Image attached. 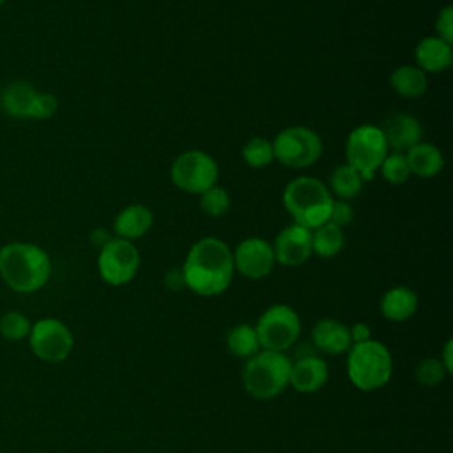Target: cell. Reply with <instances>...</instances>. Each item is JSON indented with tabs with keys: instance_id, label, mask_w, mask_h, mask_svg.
<instances>
[{
	"instance_id": "8fae6325",
	"label": "cell",
	"mask_w": 453,
	"mask_h": 453,
	"mask_svg": "<svg viewBox=\"0 0 453 453\" xmlns=\"http://www.w3.org/2000/svg\"><path fill=\"white\" fill-rule=\"evenodd\" d=\"M27 342L32 354L46 363L65 361L74 347V336L67 324L53 317L35 320Z\"/></svg>"
},
{
	"instance_id": "7a4b0ae2",
	"label": "cell",
	"mask_w": 453,
	"mask_h": 453,
	"mask_svg": "<svg viewBox=\"0 0 453 453\" xmlns=\"http://www.w3.org/2000/svg\"><path fill=\"white\" fill-rule=\"evenodd\" d=\"M51 276L48 253L32 242H9L0 248V278L18 294L41 290Z\"/></svg>"
},
{
	"instance_id": "7402d4cb",
	"label": "cell",
	"mask_w": 453,
	"mask_h": 453,
	"mask_svg": "<svg viewBox=\"0 0 453 453\" xmlns=\"http://www.w3.org/2000/svg\"><path fill=\"white\" fill-rule=\"evenodd\" d=\"M389 83L398 96L405 99H414L426 92L428 78H426V73H423L416 64L414 65L403 64L391 73Z\"/></svg>"
},
{
	"instance_id": "d590c367",
	"label": "cell",
	"mask_w": 453,
	"mask_h": 453,
	"mask_svg": "<svg viewBox=\"0 0 453 453\" xmlns=\"http://www.w3.org/2000/svg\"><path fill=\"white\" fill-rule=\"evenodd\" d=\"M165 281H166V287L172 288V290H177V288L184 287V280H182L180 269H172V271H168Z\"/></svg>"
},
{
	"instance_id": "6da1fadb",
	"label": "cell",
	"mask_w": 453,
	"mask_h": 453,
	"mask_svg": "<svg viewBox=\"0 0 453 453\" xmlns=\"http://www.w3.org/2000/svg\"><path fill=\"white\" fill-rule=\"evenodd\" d=\"M184 287L202 297L223 294L234 278L230 246L218 237H202L188 251L180 267Z\"/></svg>"
},
{
	"instance_id": "f1b7e54d",
	"label": "cell",
	"mask_w": 453,
	"mask_h": 453,
	"mask_svg": "<svg viewBox=\"0 0 453 453\" xmlns=\"http://www.w3.org/2000/svg\"><path fill=\"white\" fill-rule=\"evenodd\" d=\"M449 373L446 372L444 365L441 363L439 357H425L421 359L418 365H416V370H414V377L418 380L419 386H425V388H434V386H439Z\"/></svg>"
},
{
	"instance_id": "30bf717a",
	"label": "cell",
	"mask_w": 453,
	"mask_h": 453,
	"mask_svg": "<svg viewBox=\"0 0 453 453\" xmlns=\"http://www.w3.org/2000/svg\"><path fill=\"white\" fill-rule=\"evenodd\" d=\"M140 251L134 242L111 237L97 255V271L104 283L111 287H122L129 283L140 269Z\"/></svg>"
},
{
	"instance_id": "cb8c5ba5",
	"label": "cell",
	"mask_w": 453,
	"mask_h": 453,
	"mask_svg": "<svg viewBox=\"0 0 453 453\" xmlns=\"http://www.w3.org/2000/svg\"><path fill=\"white\" fill-rule=\"evenodd\" d=\"M343 244H345L343 228L329 221L311 230V251L320 258H331L338 255Z\"/></svg>"
},
{
	"instance_id": "5b68a950",
	"label": "cell",
	"mask_w": 453,
	"mask_h": 453,
	"mask_svg": "<svg viewBox=\"0 0 453 453\" xmlns=\"http://www.w3.org/2000/svg\"><path fill=\"white\" fill-rule=\"evenodd\" d=\"M290 357L285 352L260 350L246 359L241 380L244 391L255 400H273L288 388Z\"/></svg>"
},
{
	"instance_id": "ffe728a7",
	"label": "cell",
	"mask_w": 453,
	"mask_h": 453,
	"mask_svg": "<svg viewBox=\"0 0 453 453\" xmlns=\"http://www.w3.org/2000/svg\"><path fill=\"white\" fill-rule=\"evenodd\" d=\"M405 159L412 175L432 179L444 168V156L439 147L428 142H419L405 152Z\"/></svg>"
},
{
	"instance_id": "ba28073f",
	"label": "cell",
	"mask_w": 453,
	"mask_h": 453,
	"mask_svg": "<svg viewBox=\"0 0 453 453\" xmlns=\"http://www.w3.org/2000/svg\"><path fill=\"white\" fill-rule=\"evenodd\" d=\"M273 142L274 159L288 168H308L322 156L320 136L306 126H290L280 131Z\"/></svg>"
},
{
	"instance_id": "d4e9b609",
	"label": "cell",
	"mask_w": 453,
	"mask_h": 453,
	"mask_svg": "<svg viewBox=\"0 0 453 453\" xmlns=\"http://www.w3.org/2000/svg\"><path fill=\"white\" fill-rule=\"evenodd\" d=\"M363 177L347 163L336 166L329 175V191L340 200H350L363 189Z\"/></svg>"
},
{
	"instance_id": "7c38bea8",
	"label": "cell",
	"mask_w": 453,
	"mask_h": 453,
	"mask_svg": "<svg viewBox=\"0 0 453 453\" xmlns=\"http://www.w3.org/2000/svg\"><path fill=\"white\" fill-rule=\"evenodd\" d=\"M234 269L248 280L269 276L276 265L273 244L262 237L242 239L232 251Z\"/></svg>"
},
{
	"instance_id": "8992f818",
	"label": "cell",
	"mask_w": 453,
	"mask_h": 453,
	"mask_svg": "<svg viewBox=\"0 0 453 453\" xmlns=\"http://www.w3.org/2000/svg\"><path fill=\"white\" fill-rule=\"evenodd\" d=\"M389 149L384 140V134L379 126L361 124L354 127L345 142V157L347 165H350L363 180H372Z\"/></svg>"
},
{
	"instance_id": "3957f363",
	"label": "cell",
	"mask_w": 453,
	"mask_h": 453,
	"mask_svg": "<svg viewBox=\"0 0 453 453\" xmlns=\"http://www.w3.org/2000/svg\"><path fill=\"white\" fill-rule=\"evenodd\" d=\"M283 205L296 225L308 230L329 221V212L333 205V195L327 186L310 175L292 179L283 189Z\"/></svg>"
},
{
	"instance_id": "277c9868",
	"label": "cell",
	"mask_w": 453,
	"mask_h": 453,
	"mask_svg": "<svg viewBox=\"0 0 453 453\" xmlns=\"http://www.w3.org/2000/svg\"><path fill=\"white\" fill-rule=\"evenodd\" d=\"M347 377L359 391H377L384 388L393 375V356L379 340L354 343L347 350Z\"/></svg>"
},
{
	"instance_id": "e575fe53",
	"label": "cell",
	"mask_w": 453,
	"mask_h": 453,
	"mask_svg": "<svg viewBox=\"0 0 453 453\" xmlns=\"http://www.w3.org/2000/svg\"><path fill=\"white\" fill-rule=\"evenodd\" d=\"M439 359H441V363L444 365L446 372L451 375V373H453V338H448V340H446Z\"/></svg>"
},
{
	"instance_id": "4316f807",
	"label": "cell",
	"mask_w": 453,
	"mask_h": 453,
	"mask_svg": "<svg viewBox=\"0 0 453 453\" xmlns=\"http://www.w3.org/2000/svg\"><path fill=\"white\" fill-rule=\"evenodd\" d=\"M32 329V322L27 315L16 310H9L0 315V336L7 342H21L27 340Z\"/></svg>"
},
{
	"instance_id": "2e32d148",
	"label": "cell",
	"mask_w": 453,
	"mask_h": 453,
	"mask_svg": "<svg viewBox=\"0 0 453 453\" xmlns=\"http://www.w3.org/2000/svg\"><path fill=\"white\" fill-rule=\"evenodd\" d=\"M311 342L317 347V350L327 356L347 354V350L352 345L349 326L331 317H324L315 322L311 329Z\"/></svg>"
},
{
	"instance_id": "44dd1931",
	"label": "cell",
	"mask_w": 453,
	"mask_h": 453,
	"mask_svg": "<svg viewBox=\"0 0 453 453\" xmlns=\"http://www.w3.org/2000/svg\"><path fill=\"white\" fill-rule=\"evenodd\" d=\"M37 94L28 81H11L0 92V108L14 119H30Z\"/></svg>"
},
{
	"instance_id": "4fadbf2b",
	"label": "cell",
	"mask_w": 453,
	"mask_h": 453,
	"mask_svg": "<svg viewBox=\"0 0 453 453\" xmlns=\"http://www.w3.org/2000/svg\"><path fill=\"white\" fill-rule=\"evenodd\" d=\"M276 264L297 267L311 257V230L301 225H288L278 232L273 242Z\"/></svg>"
},
{
	"instance_id": "52a82bcc",
	"label": "cell",
	"mask_w": 453,
	"mask_h": 453,
	"mask_svg": "<svg viewBox=\"0 0 453 453\" xmlns=\"http://www.w3.org/2000/svg\"><path fill=\"white\" fill-rule=\"evenodd\" d=\"M255 331L262 350L285 352L301 334V317L288 304H273L262 311Z\"/></svg>"
},
{
	"instance_id": "74e56055",
	"label": "cell",
	"mask_w": 453,
	"mask_h": 453,
	"mask_svg": "<svg viewBox=\"0 0 453 453\" xmlns=\"http://www.w3.org/2000/svg\"><path fill=\"white\" fill-rule=\"evenodd\" d=\"M4 2H5V0H0V5H2V4H4Z\"/></svg>"
},
{
	"instance_id": "d6986e66",
	"label": "cell",
	"mask_w": 453,
	"mask_h": 453,
	"mask_svg": "<svg viewBox=\"0 0 453 453\" xmlns=\"http://www.w3.org/2000/svg\"><path fill=\"white\" fill-rule=\"evenodd\" d=\"M418 294L405 285L388 288L379 303L380 315L389 322H405L418 310Z\"/></svg>"
},
{
	"instance_id": "d6a6232c",
	"label": "cell",
	"mask_w": 453,
	"mask_h": 453,
	"mask_svg": "<svg viewBox=\"0 0 453 453\" xmlns=\"http://www.w3.org/2000/svg\"><path fill=\"white\" fill-rule=\"evenodd\" d=\"M354 218V209L352 205L349 203V200H333V205H331V212H329V223L343 228L347 226Z\"/></svg>"
},
{
	"instance_id": "4dcf8cb0",
	"label": "cell",
	"mask_w": 453,
	"mask_h": 453,
	"mask_svg": "<svg viewBox=\"0 0 453 453\" xmlns=\"http://www.w3.org/2000/svg\"><path fill=\"white\" fill-rule=\"evenodd\" d=\"M58 108V101L53 94H44V92H39L35 101H34V106H32V113H30V119H35V120H44V119H50L55 115Z\"/></svg>"
},
{
	"instance_id": "836d02e7",
	"label": "cell",
	"mask_w": 453,
	"mask_h": 453,
	"mask_svg": "<svg viewBox=\"0 0 453 453\" xmlns=\"http://www.w3.org/2000/svg\"><path fill=\"white\" fill-rule=\"evenodd\" d=\"M349 334H350L352 345L354 343H363V342L372 338V329L365 322H356V324L349 326Z\"/></svg>"
},
{
	"instance_id": "484cf974",
	"label": "cell",
	"mask_w": 453,
	"mask_h": 453,
	"mask_svg": "<svg viewBox=\"0 0 453 453\" xmlns=\"http://www.w3.org/2000/svg\"><path fill=\"white\" fill-rule=\"evenodd\" d=\"M241 156L248 166L265 168L274 161L273 142L267 140L265 136H253L241 149Z\"/></svg>"
},
{
	"instance_id": "1f68e13d",
	"label": "cell",
	"mask_w": 453,
	"mask_h": 453,
	"mask_svg": "<svg viewBox=\"0 0 453 453\" xmlns=\"http://www.w3.org/2000/svg\"><path fill=\"white\" fill-rule=\"evenodd\" d=\"M435 35L453 44V7L444 5L435 18Z\"/></svg>"
},
{
	"instance_id": "9a60e30c",
	"label": "cell",
	"mask_w": 453,
	"mask_h": 453,
	"mask_svg": "<svg viewBox=\"0 0 453 453\" xmlns=\"http://www.w3.org/2000/svg\"><path fill=\"white\" fill-rule=\"evenodd\" d=\"M329 379V366L324 357L308 354L292 361L288 386L297 393H315L326 386Z\"/></svg>"
},
{
	"instance_id": "603a6c76",
	"label": "cell",
	"mask_w": 453,
	"mask_h": 453,
	"mask_svg": "<svg viewBox=\"0 0 453 453\" xmlns=\"http://www.w3.org/2000/svg\"><path fill=\"white\" fill-rule=\"evenodd\" d=\"M225 343L228 352L237 359H250L262 350L255 326L246 322L232 326L225 336Z\"/></svg>"
},
{
	"instance_id": "9c48e42d",
	"label": "cell",
	"mask_w": 453,
	"mask_h": 453,
	"mask_svg": "<svg viewBox=\"0 0 453 453\" xmlns=\"http://www.w3.org/2000/svg\"><path fill=\"white\" fill-rule=\"evenodd\" d=\"M218 175L219 168L214 157L198 149L184 150L173 159L170 166L172 182L189 195H200L212 188L218 180Z\"/></svg>"
},
{
	"instance_id": "ac0fdd59",
	"label": "cell",
	"mask_w": 453,
	"mask_h": 453,
	"mask_svg": "<svg viewBox=\"0 0 453 453\" xmlns=\"http://www.w3.org/2000/svg\"><path fill=\"white\" fill-rule=\"evenodd\" d=\"M154 223L152 211L143 203H131L124 207L113 219V232L115 237L126 241H136L143 237Z\"/></svg>"
},
{
	"instance_id": "8d00e7d4",
	"label": "cell",
	"mask_w": 453,
	"mask_h": 453,
	"mask_svg": "<svg viewBox=\"0 0 453 453\" xmlns=\"http://www.w3.org/2000/svg\"><path fill=\"white\" fill-rule=\"evenodd\" d=\"M110 239H111V235H110L104 228H96V230L92 232V242H94L96 246H99V250H101Z\"/></svg>"
},
{
	"instance_id": "e0dca14e",
	"label": "cell",
	"mask_w": 453,
	"mask_h": 453,
	"mask_svg": "<svg viewBox=\"0 0 453 453\" xmlns=\"http://www.w3.org/2000/svg\"><path fill=\"white\" fill-rule=\"evenodd\" d=\"M416 65L423 73H442L453 64L451 44L437 35L423 37L414 48Z\"/></svg>"
},
{
	"instance_id": "5bb4252c",
	"label": "cell",
	"mask_w": 453,
	"mask_h": 453,
	"mask_svg": "<svg viewBox=\"0 0 453 453\" xmlns=\"http://www.w3.org/2000/svg\"><path fill=\"white\" fill-rule=\"evenodd\" d=\"M384 140L388 143L389 152H402L405 154L411 147L421 142L423 127L419 120L405 111H395L386 117L384 124L380 126Z\"/></svg>"
},
{
	"instance_id": "83f0119b",
	"label": "cell",
	"mask_w": 453,
	"mask_h": 453,
	"mask_svg": "<svg viewBox=\"0 0 453 453\" xmlns=\"http://www.w3.org/2000/svg\"><path fill=\"white\" fill-rule=\"evenodd\" d=\"M379 172H380L382 179L388 180L389 184H403L411 177V170H409L405 154H402V152H388Z\"/></svg>"
},
{
	"instance_id": "f546056e",
	"label": "cell",
	"mask_w": 453,
	"mask_h": 453,
	"mask_svg": "<svg viewBox=\"0 0 453 453\" xmlns=\"http://www.w3.org/2000/svg\"><path fill=\"white\" fill-rule=\"evenodd\" d=\"M198 196H200V209L211 218H219L226 214L230 209V196L226 189H223L221 186L214 184L212 188L205 189Z\"/></svg>"
}]
</instances>
